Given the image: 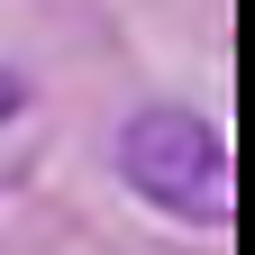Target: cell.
Here are the masks:
<instances>
[{
	"mask_svg": "<svg viewBox=\"0 0 255 255\" xmlns=\"http://www.w3.org/2000/svg\"><path fill=\"white\" fill-rule=\"evenodd\" d=\"M110 164L119 182L137 191V201H155L164 219H182V228H228L237 219V155H228V128L182 110V101H146L119 119L110 137Z\"/></svg>",
	"mask_w": 255,
	"mask_h": 255,
	"instance_id": "cell-1",
	"label": "cell"
}]
</instances>
